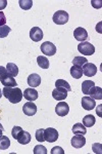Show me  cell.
I'll return each instance as SVG.
<instances>
[{
  "mask_svg": "<svg viewBox=\"0 0 102 154\" xmlns=\"http://www.w3.org/2000/svg\"><path fill=\"white\" fill-rule=\"evenodd\" d=\"M28 84L31 88H37L41 84V76L38 75L37 73H33L31 74L28 77Z\"/></svg>",
  "mask_w": 102,
  "mask_h": 154,
  "instance_id": "obj_15",
  "label": "cell"
},
{
  "mask_svg": "<svg viewBox=\"0 0 102 154\" xmlns=\"http://www.w3.org/2000/svg\"><path fill=\"white\" fill-rule=\"evenodd\" d=\"M52 20L56 25H64L68 22V14L64 11H58L53 14Z\"/></svg>",
  "mask_w": 102,
  "mask_h": 154,
  "instance_id": "obj_3",
  "label": "cell"
},
{
  "mask_svg": "<svg viewBox=\"0 0 102 154\" xmlns=\"http://www.w3.org/2000/svg\"><path fill=\"white\" fill-rule=\"evenodd\" d=\"M47 154V149L43 145H37L34 148V154Z\"/></svg>",
  "mask_w": 102,
  "mask_h": 154,
  "instance_id": "obj_32",
  "label": "cell"
},
{
  "mask_svg": "<svg viewBox=\"0 0 102 154\" xmlns=\"http://www.w3.org/2000/svg\"><path fill=\"white\" fill-rule=\"evenodd\" d=\"M55 112L58 116H66L69 112V106L66 102H59L55 107Z\"/></svg>",
  "mask_w": 102,
  "mask_h": 154,
  "instance_id": "obj_8",
  "label": "cell"
},
{
  "mask_svg": "<svg viewBox=\"0 0 102 154\" xmlns=\"http://www.w3.org/2000/svg\"><path fill=\"white\" fill-rule=\"evenodd\" d=\"M2 95L8 99V101L12 104H17L23 99V91L19 88H7L5 86L2 89Z\"/></svg>",
  "mask_w": 102,
  "mask_h": 154,
  "instance_id": "obj_1",
  "label": "cell"
},
{
  "mask_svg": "<svg viewBox=\"0 0 102 154\" xmlns=\"http://www.w3.org/2000/svg\"><path fill=\"white\" fill-rule=\"evenodd\" d=\"M101 144L100 143H95V144H93L92 145V149H93V151L95 153H99V154H101L102 152V150H101Z\"/></svg>",
  "mask_w": 102,
  "mask_h": 154,
  "instance_id": "obj_34",
  "label": "cell"
},
{
  "mask_svg": "<svg viewBox=\"0 0 102 154\" xmlns=\"http://www.w3.org/2000/svg\"><path fill=\"white\" fill-rule=\"evenodd\" d=\"M2 133H3V131H2V130H0V136L2 135Z\"/></svg>",
  "mask_w": 102,
  "mask_h": 154,
  "instance_id": "obj_41",
  "label": "cell"
},
{
  "mask_svg": "<svg viewBox=\"0 0 102 154\" xmlns=\"http://www.w3.org/2000/svg\"><path fill=\"white\" fill-rule=\"evenodd\" d=\"M2 96H3V95H2V91H1V89H0V98H1Z\"/></svg>",
  "mask_w": 102,
  "mask_h": 154,
  "instance_id": "obj_40",
  "label": "cell"
},
{
  "mask_svg": "<svg viewBox=\"0 0 102 154\" xmlns=\"http://www.w3.org/2000/svg\"><path fill=\"white\" fill-rule=\"evenodd\" d=\"M58 139V131L53 128H48L44 130V140L49 143H54Z\"/></svg>",
  "mask_w": 102,
  "mask_h": 154,
  "instance_id": "obj_4",
  "label": "cell"
},
{
  "mask_svg": "<svg viewBox=\"0 0 102 154\" xmlns=\"http://www.w3.org/2000/svg\"><path fill=\"white\" fill-rule=\"evenodd\" d=\"M30 38L35 42H38L43 38V32L39 27H34L30 31Z\"/></svg>",
  "mask_w": 102,
  "mask_h": 154,
  "instance_id": "obj_11",
  "label": "cell"
},
{
  "mask_svg": "<svg viewBox=\"0 0 102 154\" xmlns=\"http://www.w3.org/2000/svg\"><path fill=\"white\" fill-rule=\"evenodd\" d=\"M6 70H7V73L9 74L10 76L12 77H16L17 74H19V68L16 64L13 63H8L6 66Z\"/></svg>",
  "mask_w": 102,
  "mask_h": 154,
  "instance_id": "obj_20",
  "label": "cell"
},
{
  "mask_svg": "<svg viewBox=\"0 0 102 154\" xmlns=\"http://www.w3.org/2000/svg\"><path fill=\"white\" fill-rule=\"evenodd\" d=\"M19 4L21 6L22 9H25V11H28L33 5V1L32 0H19Z\"/></svg>",
  "mask_w": 102,
  "mask_h": 154,
  "instance_id": "obj_28",
  "label": "cell"
},
{
  "mask_svg": "<svg viewBox=\"0 0 102 154\" xmlns=\"http://www.w3.org/2000/svg\"><path fill=\"white\" fill-rule=\"evenodd\" d=\"M9 74L7 73L6 68H4L3 66H0V80H2L3 78H5L6 76H8Z\"/></svg>",
  "mask_w": 102,
  "mask_h": 154,
  "instance_id": "obj_33",
  "label": "cell"
},
{
  "mask_svg": "<svg viewBox=\"0 0 102 154\" xmlns=\"http://www.w3.org/2000/svg\"><path fill=\"white\" fill-rule=\"evenodd\" d=\"M23 111L26 115L33 116L37 113V106L35 105L33 102H27L23 107Z\"/></svg>",
  "mask_w": 102,
  "mask_h": 154,
  "instance_id": "obj_12",
  "label": "cell"
},
{
  "mask_svg": "<svg viewBox=\"0 0 102 154\" xmlns=\"http://www.w3.org/2000/svg\"><path fill=\"white\" fill-rule=\"evenodd\" d=\"M55 86H56V88H64V89H66L68 91H71V85H69V83L68 82V81L63 80V79H57L56 82H55Z\"/></svg>",
  "mask_w": 102,
  "mask_h": 154,
  "instance_id": "obj_26",
  "label": "cell"
},
{
  "mask_svg": "<svg viewBox=\"0 0 102 154\" xmlns=\"http://www.w3.org/2000/svg\"><path fill=\"white\" fill-rule=\"evenodd\" d=\"M23 96L29 102H33L38 99V91L36 89H34L33 88H29L25 89V93H23Z\"/></svg>",
  "mask_w": 102,
  "mask_h": 154,
  "instance_id": "obj_14",
  "label": "cell"
},
{
  "mask_svg": "<svg viewBox=\"0 0 102 154\" xmlns=\"http://www.w3.org/2000/svg\"><path fill=\"white\" fill-rule=\"evenodd\" d=\"M68 91L64 88H55L52 91V97H53V99L56 101H63V100H66V97H68Z\"/></svg>",
  "mask_w": 102,
  "mask_h": 154,
  "instance_id": "obj_6",
  "label": "cell"
},
{
  "mask_svg": "<svg viewBox=\"0 0 102 154\" xmlns=\"http://www.w3.org/2000/svg\"><path fill=\"white\" fill-rule=\"evenodd\" d=\"M24 133V130L21 128V126H13V128H12L11 131V135H12V138L14 139V140H17L19 139V137L22 135V134Z\"/></svg>",
  "mask_w": 102,
  "mask_h": 154,
  "instance_id": "obj_29",
  "label": "cell"
},
{
  "mask_svg": "<svg viewBox=\"0 0 102 154\" xmlns=\"http://www.w3.org/2000/svg\"><path fill=\"white\" fill-rule=\"evenodd\" d=\"M10 146V141L8 137L1 135L0 136V150H6Z\"/></svg>",
  "mask_w": 102,
  "mask_h": 154,
  "instance_id": "obj_22",
  "label": "cell"
},
{
  "mask_svg": "<svg viewBox=\"0 0 102 154\" xmlns=\"http://www.w3.org/2000/svg\"><path fill=\"white\" fill-rule=\"evenodd\" d=\"M71 146L77 149L79 148H82L85 146L86 144V139L84 136H79V135H76L74 137H73V139H71Z\"/></svg>",
  "mask_w": 102,
  "mask_h": 154,
  "instance_id": "obj_13",
  "label": "cell"
},
{
  "mask_svg": "<svg viewBox=\"0 0 102 154\" xmlns=\"http://www.w3.org/2000/svg\"><path fill=\"white\" fill-rule=\"evenodd\" d=\"M16 141L19 144H22V145H27V144H29L31 142V135H30L28 131H24V133L19 137V139H17Z\"/></svg>",
  "mask_w": 102,
  "mask_h": 154,
  "instance_id": "obj_19",
  "label": "cell"
},
{
  "mask_svg": "<svg viewBox=\"0 0 102 154\" xmlns=\"http://www.w3.org/2000/svg\"><path fill=\"white\" fill-rule=\"evenodd\" d=\"M56 153H58V154H64V150L61 147H54V148H52L51 149V154H56Z\"/></svg>",
  "mask_w": 102,
  "mask_h": 154,
  "instance_id": "obj_35",
  "label": "cell"
},
{
  "mask_svg": "<svg viewBox=\"0 0 102 154\" xmlns=\"http://www.w3.org/2000/svg\"><path fill=\"white\" fill-rule=\"evenodd\" d=\"M100 109H101V105L98 107V108H97V114H99V116H101V113H100Z\"/></svg>",
  "mask_w": 102,
  "mask_h": 154,
  "instance_id": "obj_38",
  "label": "cell"
},
{
  "mask_svg": "<svg viewBox=\"0 0 102 154\" xmlns=\"http://www.w3.org/2000/svg\"><path fill=\"white\" fill-rule=\"evenodd\" d=\"M83 74H85L87 77H92L97 73V67L92 63H86L82 67Z\"/></svg>",
  "mask_w": 102,
  "mask_h": 154,
  "instance_id": "obj_10",
  "label": "cell"
},
{
  "mask_svg": "<svg viewBox=\"0 0 102 154\" xmlns=\"http://www.w3.org/2000/svg\"><path fill=\"white\" fill-rule=\"evenodd\" d=\"M74 39H76V40H78L80 42H84L87 40V38H88V32L86 31V29L82 28V27H79V28L74 29Z\"/></svg>",
  "mask_w": 102,
  "mask_h": 154,
  "instance_id": "obj_7",
  "label": "cell"
},
{
  "mask_svg": "<svg viewBox=\"0 0 102 154\" xmlns=\"http://www.w3.org/2000/svg\"><path fill=\"white\" fill-rule=\"evenodd\" d=\"M37 63H38V66L42 69H48L49 68V61L46 57L40 56L37 58Z\"/></svg>",
  "mask_w": 102,
  "mask_h": 154,
  "instance_id": "obj_25",
  "label": "cell"
},
{
  "mask_svg": "<svg viewBox=\"0 0 102 154\" xmlns=\"http://www.w3.org/2000/svg\"><path fill=\"white\" fill-rule=\"evenodd\" d=\"M89 95L92 99L94 100H101L102 99V88L100 86H93L90 91H89Z\"/></svg>",
  "mask_w": 102,
  "mask_h": 154,
  "instance_id": "obj_16",
  "label": "cell"
},
{
  "mask_svg": "<svg viewBox=\"0 0 102 154\" xmlns=\"http://www.w3.org/2000/svg\"><path fill=\"white\" fill-rule=\"evenodd\" d=\"M7 5V0H0V11L4 9Z\"/></svg>",
  "mask_w": 102,
  "mask_h": 154,
  "instance_id": "obj_37",
  "label": "cell"
},
{
  "mask_svg": "<svg viewBox=\"0 0 102 154\" xmlns=\"http://www.w3.org/2000/svg\"><path fill=\"white\" fill-rule=\"evenodd\" d=\"M0 130L4 131V128H3V126H2V125H1V123H0Z\"/></svg>",
  "mask_w": 102,
  "mask_h": 154,
  "instance_id": "obj_39",
  "label": "cell"
},
{
  "mask_svg": "<svg viewBox=\"0 0 102 154\" xmlns=\"http://www.w3.org/2000/svg\"><path fill=\"white\" fill-rule=\"evenodd\" d=\"M6 24V18L4 16L3 11H0V27L1 26H4Z\"/></svg>",
  "mask_w": 102,
  "mask_h": 154,
  "instance_id": "obj_36",
  "label": "cell"
},
{
  "mask_svg": "<svg viewBox=\"0 0 102 154\" xmlns=\"http://www.w3.org/2000/svg\"><path fill=\"white\" fill-rule=\"evenodd\" d=\"M73 65L74 66H78V67H83L85 65L86 63H88V61H87L86 58H84V57H74L73 61Z\"/></svg>",
  "mask_w": 102,
  "mask_h": 154,
  "instance_id": "obj_27",
  "label": "cell"
},
{
  "mask_svg": "<svg viewBox=\"0 0 102 154\" xmlns=\"http://www.w3.org/2000/svg\"><path fill=\"white\" fill-rule=\"evenodd\" d=\"M35 136H36V140L40 143H42L43 141H45L44 140V130L43 128H39V130H37Z\"/></svg>",
  "mask_w": 102,
  "mask_h": 154,
  "instance_id": "obj_31",
  "label": "cell"
},
{
  "mask_svg": "<svg viewBox=\"0 0 102 154\" xmlns=\"http://www.w3.org/2000/svg\"><path fill=\"white\" fill-rule=\"evenodd\" d=\"M41 51L43 53L45 56H54L56 53V46L54 45L52 42H49V41H46L44 43L41 44Z\"/></svg>",
  "mask_w": 102,
  "mask_h": 154,
  "instance_id": "obj_5",
  "label": "cell"
},
{
  "mask_svg": "<svg viewBox=\"0 0 102 154\" xmlns=\"http://www.w3.org/2000/svg\"><path fill=\"white\" fill-rule=\"evenodd\" d=\"M1 83H2V85L7 86V88H16V86L17 85V83H16V79H14V77H12L10 75L6 76L5 78L2 79Z\"/></svg>",
  "mask_w": 102,
  "mask_h": 154,
  "instance_id": "obj_18",
  "label": "cell"
},
{
  "mask_svg": "<svg viewBox=\"0 0 102 154\" xmlns=\"http://www.w3.org/2000/svg\"><path fill=\"white\" fill-rule=\"evenodd\" d=\"M10 31H11V29L9 28L8 26H6V25L1 26L0 27V38H4V37H6Z\"/></svg>",
  "mask_w": 102,
  "mask_h": 154,
  "instance_id": "obj_30",
  "label": "cell"
},
{
  "mask_svg": "<svg viewBox=\"0 0 102 154\" xmlns=\"http://www.w3.org/2000/svg\"><path fill=\"white\" fill-rule=\"evenodd\" d=\"M81 104H82V107H83L85 110L87 111H90V110H93L96 106V102L94 99H92L91 97H83L82 98V101H81Z\"/></svg>",
  "mask_w": 102,
  "mask_h": 154,
  "instance_id": "obj_9",
  "label": "cell"
},
{
  "mask_svg": "<svg viewBox=\"0 0 102 154\" xmlns=\"http://www.w3.org/2000/svg\"><path fill=\"white\" fill-rule=\"evenodd\" d=\"M78 51L84 56H92L95 53V46L88 41H84L78 45Z\"/></svg>",
  "mask_w": 102,
  "mask_h": 154,
  "instance_id": "obj_2",
  "label": "cell"
},
{
  "mask_svg": "<svg viewBox=\"0 0 102 154\" xmlns=\"http://www.w3.org/2000/svg\"><path fill=\"white\" fill-rule=\"evenodd\" d=\"M95 122H96V119L93 115H86L83 118V125L86 128H91V126L95 125Z\"/></svg>",
  "mask_w": 102,
  "mask_h": 154,
  "instance_id": "obj_24",
  "label": "cell"
},
{
  "mask_svg": "<svg viewBox=\"0 0 102 154\" xmlns=\"http://www.w3.org/2000/svg\"><path fill=\"white\" fill-rule=\"evenodd\" d=\"M71 75L76 79H80L83 76V70H82L81 67L78 66H73L71 68Z\"/></svg>",
  "mask_w": 102,
  "mask_h": 154,
  "instance_id": "obj_23",
  "label": "cell"
},
{
  "mask_svg": "<svg viewBox=\"0 0 102 154\" xmlns=\"http://www.w3.org/2000/svg\"><path fill=\"white\" fill-rule=\"evenodd\" d=\"M93 86H95V83H94L93 81L85 80L82 83V91H83V94H85V95H89V91H90V89L93 88Z\"/></svg>",
  "mask_w": 102,
  "mask_h": 154,
  "instance_id": "obj_21",
  "label": "cell"
},
{
  "mask_svg": "<svg viewBox=\"0 0 102 154\" xmlns=\"http://www.w3.org/2000/svg\"><path fill=\"white\" fill-rule=\"evenodd\" d=\"M73 133L74 135L84 136L87 134V128L86 126H84L83 123H76L73 126Z\"/></svg>",
  "mask_w": 102,
  "mask_h": 154,
  "instance_id": "obj_17",
  "label": "cell"
}]
</instances>
